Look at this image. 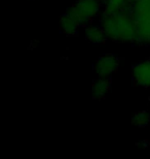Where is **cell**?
Wrapping results in <instances>:
<instances>
[{
  "mask_svg": "<svg viewBox=\"0 0 150 159\" xmlns=\"http://www.w3.org/2000/svg\"><path fill=\"white\" fill-rule=\"evenodd\" d=\"M84 36L88 43L92 44H103L106 43L107 35L101 24L91 23L85 26Z\"/></svg>",
  "mask_w": 150,
  "mask_h": 159,
  "instance_id": "cell-7",
  "label": "cell"
},
{
  "mask_svg": "<svg viewBox=\"0 0 150 159\" xmlns=\"http://www.w3.org/2000/svg\"><path fill=\"white\" fill-rule=\"evenodd\" d=\"M138 28V44H150V0H135L131 7Z\"/></svg>",
  "mask_w": 150,
  "mask_h": 159,
  "instance_id": "cell-2",
  "label": "cell"
},
{
  "mask_svg": "<svg viewBox=\"0 0 150 159\" xmlns=\"http://www.w3.org/2000/svg\"><path fill=\"white\" fill-rule=\"evenodd\" d=\"M120 60L113 54H104L96 60L94 72L100 78H111L119 68Z\"/></svg>",
  "mask_w": 150,
  "mask_h": 159,
  "instance_id": "cell-4",
  "label": "cell"
},
{
  "mask_svg": "<svg viewBox=\"0 0 150 159\" xmlns=\"http://www.w3.org/2000/svg\"><path fill=\"white\" fill-rule=\"evenodd\" d=\"M131 122L136 127L144 128L150 124V113L147 111H139L136 114H134Z\"/></svg>",
  "mask_w": 150,
  "mask_h": 159,
  "instance_id": "cell-10",
  "label": "cell"
},
{
  "mask_svg": "<svg viewBox=\"0 0 150 159\" xmlns=\"http://www.w3.org/2000/svg\"><path fill=\"white\" fill-rule=\"evenodd\" d=\"M104 2L102 0H76L68 11L82 26L92 23L102 14Z\"/></svg>",
  "mask_w": 150,
  "mask_h": 159,
  "instance_id": "cell-3",
  "label": "cell"
},
{
  "mask_svg": "<svg viewBox=\"0 0 150 159\" xmlns=\"http://www.w3.org/2000/svg\"><path fill=\"white\" fill-rule=\"evenodd\" d=\"M138 146H141V147H144V148H146V147H148V146L150 145L149 144V141H141V142H139L138 144H137Z\"/></svg>",
  "mask_w": 150,
  "mask_h": 159,
  "instance_id": "cell-11",
  "label": "cell"
},
{
  "mask_svg": "<svg viewBox=\"0 0 150 159\" xmlns=\"http://www.w3.org/2000/svg\"><path fill=\"white\" fill-rule=\"evenodd\" d=\"M111 90V80L109 78H100L92 82V99L101 100L109 93Z\"/></svg>",
  "mask_w": 150,
  "mask_h": 159,
  "instance_id": "cell-8",
  "label": "cell"
},
{
  "mask_svg": "<svg viewBox=\"0 0 150 159\" xmlns=\"http://www.w3.org/2000/svg\"><path fill=\"white\" fill-rule=\"evenodd\" d=\"M80 26L81 24L79 23V21L69 11H67L65 14H63L60 17L59 20L60 31L67 36L76 35Z\"/></svg>",
  "mask_w": 150,
  "mask_h": 159,
  "instance_id": "cell-6",
  "label": "cell"
},
{
  "mask_svg": "<svg viewBox=\"0 0 150 159\" xmlns=\"http://www.w3.org/2000/svg\"><path fill=\"white\" fill-rule=\"evenodd\" d=\"M102 1H103V2H105V1H107V0H102Z\"/></svg>",
  "mask_w": 150,
  "mask_h": 159,
  "instance_id": "cell-12",
  "label": "cell"
},
{
  "mask_svg": "<svg viewBox=\"0 0 150 159\" xmlns=\"http://www.w3.org/2000/svg\"><path fill=\"white\" fill-rule=\"evenodd\" d=\"M135 0H107L104 2V11H116L132 7Z\"/></svg>",
  "mask_w": 150,
  "mask_h": 159,
  "instance_id": "cell-9",
  "label": "cell"
},
{
  "mask_svg": "<svg viewBox=\"0 0 150 159\" xmlns=\"http://www.w3.org/2000/svg\"><path fill=\"white\" fill-rule=\"evenodd\" d=\"M132 79L135 85L150 88V58L136 63L132 68Z\"/></svg>",
  "mask_w": 150,
  "mask_h": 159,
  "instance_id": "cell-5",
  "label": "cell"
},
{
  "mask_svg": "<svg viewBox=\"0 0 150 159\" xmlns=\"http://www.w3.org/2000/svg\"><path fill=\"white\" fill-rule=\"evenodd\" d=\"M100 24L107 39L115 43H138V28L131 8L116 11H102Z\"/></svg>",
  "mask_w": 150,
  "mask_h": 159,
  "instance_id": "cell-1",
  "label": "cell"
}]
</instances>
